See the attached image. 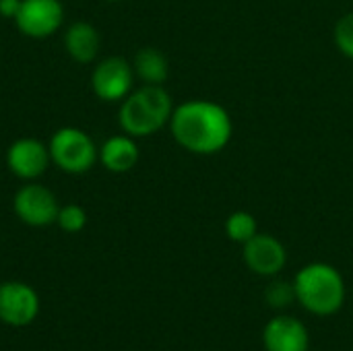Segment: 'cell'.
Masks as SVG:
<instances>
[{
    "label": "cell",
    "mask_w": 353,
    "mask_h": 351,
    "mask_svg": "<svg viewBox=\"0 0 353 351\" xmlns=\"http://www.w3.org/2000/svg\"><path fill=\"white\" fill-rule=\"evenodd\" d=\"M4 163H6V170L21 182H35L52 166L48 143L35 137L14 139L6 149Z\"/></svg>",
    "instance_id": "cell-8"
},
{
    "label": "cell",
    "mask_w": 353,
    "mask_h": 351,
    "mask_svg": "<svg viewBox=\"0 0 353 351\" xmlns=\"http://www.w3.org/2000/svg\"><path fill=\"white\" fill-rule=\"evenodd\" d=\"M56 225L62 232H66V234H79L87 225V211L81 205H77V203L60 205V211H58V217H56Z\"/></svg>",
    "instance_id": "cell-17"
},
{
    "label": "cell",
    "mask_w": 353,
    "mask_h": 351,
    "mask_svg": "<svg viewBox=\"0 0 353 351\" xmlns=\"http://www.w3.org/2000/svg\"><path fill=\"white\" fill-rule=\"evenodd\" d=\"M62 43L66 54L79 64H93L101 50L99 29L89 21H74L66 25Z\"/></svg>",
    "instance_id": "cell-13"
},
{
    "label": "cell",
    "mask_w": 353,
    "mask_h": 351,
    "mask_svg": "<svg viewBox=\"0 0 353 351\" xmlns=\"http://www.w3.org/2000/svg\"><path fill=\"white\" fill-rule=\"evenodd\" d=\"M41 302L37 292L25 281L0 283V323L23 329L39 314Z\"/></svg>",
    "instance_id": "cell-9"
},
{
    "label": "cell",
    "mask_w": 353,
    "mask_h": 351,
    "mask_svg": "<svg viewBox=\"0 0 353 351\" xmlns=\"http://www.w3.org/2000/svg\"><path fill=\"white\" fill-rule=\"evenodd\" d=\"M52 166L68 176H83L99 163V145L79 126H62L48 141Z\"/></svg>",
    "instance_id": "cell-4"
},
{
    "label": "cell",
    "mask_w": 353,
    "mask_h": 351,
    "mask_svg": "<svg viewBox=\"0 0 353 351\" xmlns=\"http://www.w3.org/2000/svg\"><path fill=\"white\" fill-rule=\"evenodd\" d=\"M265 351H310V333L292 314L273 317L263 329Z\"/></svg>",
    "instance_id": "cell-11"
},
{
    "label": "cell",
    "mask_w": 353,
    "mask_h": 351,
    "mask_svg": "<svg viewBox=\"0 0 353 351\" xmlns=\"http://www.w3.org/2000/svg\"><path fill=\"white\" fill-rule=\"evenodd\" d=\"M108 2H122V0H108Z\"/></svg>",
    "instance_id": "cell-20"
},
{
    "label": "cell",
    "mask_w": 353,
    "mask_h": 351,
    "mask_svg": "<svg viewBox=\"0 0 353 351\" xmlns=\"http://www.w3.org/2000/svg\"><path fill=\"white\" fill-rule=\"evenodd\" d=\"M139 139L120 132L108 137L99 145V163L103 170L110 174H128L130 170L137 168L141 159V149H139Z\"/></svg>",
    "instance_id": "cell-12"
},
{
    "label": "cell",
    "mask_w": 353,
    "mask_h": 351,
    "mask_svg": "<svg viewBox=\"0 0 353 351\" xmlns=\"http://www.w3.org/2000/svg\"><path fill=\"white\" fill-rule=\"evenodd\" d=\"M12 211L21 223L29 228H48L56 223L60 203L52 188L35 182H25L12 197Z\"/></svg>",
    "instance_id": "cell-6"
},
{
    "label": "cell",
    "mask_w": 353,
    "mask_h": 351,
    "mask_svg": "<svg viewBox=\"0 0 353 351\" xmlns=\"http://www.w3.org/2000/svg\"><path fill=\"white\" fill-rule=\"evenodd\" d=\"M89 83L97 99L105 103H120L137 87L132 62L124 56H105L95 60Z\"/></svg>",
    "instance_id": "cell-5"
},
{
    "label": "cell",
    "mask_w": 353,
    "mask_h": 351,
    "mask_svg": "<svg viewBox=\"0 0 353 351\" xmlns=\"http://www.w3.org/2000/svg\"><path fill=\"white\" fill-rule=\"evenodd\" d=\"M265 302L269 308L281 312L285 308H290L292 304H296V288L294 281H283V279H273L267 288H265Z\"/></svg>",
    "instance_id": "cell-16"
},
{
    "label": "cell",
    "mask_w": 353,
    "mask_h": 351,
    "mask_svg": "<svg viewBox=\"0 0 353 351\" xmlns=\"http://www.w3.org/2000/svg\"><path fill=\"white\" fill-rule=\"evenodd\" d=\"M298 304L314 317H333L345 304L343 275L329 263H310L294 277Z\"/></svg>",
    "instance_id": "cell-3"
},
{
    "label": "cell",
    "mask_w": 353,
    "mask_h": 351,
    "mask_svg": "<svg viewBox=\"0 0 353 351\" xmlns=\"http://www.w3.org/2000/svg\"><path fill=\"white\" fill-rule=\"evenodd\" d=\"M21 8V0H0V17L14 21L17 12Z\"/></svg>",
    "instance_id": "cell-19"
},
{
    "label": "cell",
    "mask_w": 353,
    "mask_h": 351,
    "mask_svg": "<svg viewBox=\"0 0 353 351\" xmlns=\"http://www.w3.org/2000/svg\"><path fill=\"white\" fill-rule=\"evenodd\" d=\"M64 19L62 0H21L14 25L29 39H48L64 27Z\"/></svg>",
    "instance_id": "cell-7"
},
{
    "label": "cell",
    "mask_w": 353,
    "mask_h": 351,
    "mask_svg": "<svg viewBox=\"0 0 353 351\" xmlns=\"http://www.w3.org/2000/svg\"><path fill=\"white\" fill-rule=\"evenodd\" d=\"M225 234L232 242L236 244H246L250 238L259 234V223L256 217L248 211H234L225 219Z\"/></svg>",
    "instance_id": "cell-15"
},
{
    "label": "cell",
    "mask_w": 353,
    "mask_h": 351,
    "mask_svg": "<svg viewBox=\"0 0 353 351\" xmlns=\"http://www.w3.org/2000/svg\"><path fill=\"white\" fill-rule=\"evenodd\" d=\"M246 267L261 277H277L288 265V250L283 242L271 234H256L242 250Z\"/></svg>",
    "instance_id": "cell-10"
},
{
    "label": "cell",
    "mask_w": 353,
    "mask_h": 351,
    "mask_svg": "<svg viewBox=\"0 0 353 351\" xmlns=\"http://www.w3.org/2000/svg\"><path fill=\"white\" fill-rule=\"evenodd\" d=\"M168 128L184 151L205 157L221 153L234 137L230 112L211 99H188L178 103Z\"/></svg>",
    "instance_id": "cell-1"
},
{
    "label": "cell",
    "mask_w": 353,
    "mask_h": 351,
    "mask_svg": "<svg viewBox=\"0 0 353 351\" xmlns=\"http://www.w3.org/2000/svg\"><path fill=\"white\" fill-rule=\"evenodd\" d=\"M130 62L137 81H141L143 85H163L170 77V60L159 48H141Z\"/></svg>",
    "instance_id": "cell-14"
},
{
    "label": "cell",
    "mask_w": 353,
    "mask_h": 351,
    "mask_svg": "<svg viewBox=\"0 0 353 351\" xmlns=\"http://www.w3.org/2000/svg\"><path fill=\"white\" fill-rule=\"evenodd\" d=\"M176 103L163 85L134 87L118 108V126L134 139L157 134L170 124Z\"/></svg>",
    "instance_id": "cell-2"
},
{
    "label": "cell",
    "mask_w": 353,
    "mask_h": 351,
    "mask_svg": "<svg viewBox=\"0 0 353 351\" xmlns=\"http://www.w3.org/2000/svg\"><path fill=\"white\" fill-rule=\"evenodd\" d=\"M333 39H335V46L339 48V52L353 60V10L352 12H345L337 23H335V29H333Z\"/></svg>",
    "instance_id": "cell-18"
}]
</instances>
